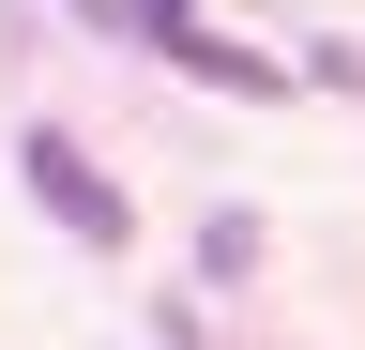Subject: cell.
<instances>
[{
    "instance_id": "obj_1",
    "label": "cell",
    "mask_w": 365,
    "mask_h": 350,
    "mask_svg": "<svg viewBox=\"0 0 365 350\" xmlns=\"http://www.w3.org/2000/svg\"><path fill=\"white\" fill-rule=\"evenodd\" d=\"M16 168H31V198H46V213H61V229H76V244H107V259L137 244V198H122V183H107V168H91L76 138H61V122H31V138H16Z\"/></svg>"
},
{
    "instance_id": "obj_2",
    "label": "cell",
    "mask_w": 365,
    "mask_h": 350,
    "mask_svg": "<svg viewBox=\"0 0 365 350\" xmlns=\"http://www.w3.org/2000/svg\"><path fill=\"white\" fill-rule=\"evenodd\" d=\"M168 61H182V76H213V92H274V61H259V46H228V31H182Z\"/></svg>"
},
{
    "instance_id": "obj_3",
    "label": "cell",
    "mask_w": 365,
    "mask_h": 350,
    "mask_svg": "<svg viewBox=\"0 0 365 350\" xmlns=\"http://www.w3.org/2000/svg\"><path fill=\"white\" fill-rule=\"evenodd\" d=\"M91 31H137V46H182V31H198V0H76Z\"/></svg>"
},
{
    "instance_id": "obj_4",
    "label": "cell",
    "mask_w": 365,
    "mask_h": 350,
    "mask_svg": "<svg viewBox=\"0 0 365 350\" xmlns=\"http://www.w3.org/2000/svg\"><path fill=\"white\" fill-rule=\"evenodd\" d=\"M198 274H213V289L259 274V213H213V229H198Z\"/></svg>"
}]
</instances>
